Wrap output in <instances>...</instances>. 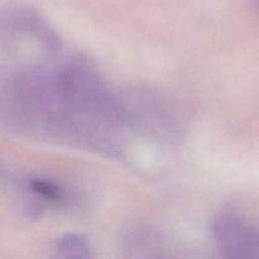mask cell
Wrapping results in <instances>:
<instances>
[{
    "instance_id": "1",
    "label": "cell",
    "mask_w": 259,
    "mask_h": 259,
    "mask_svg": "<svg viewBox=\"0 0 259 259\" xmlns=\"http://www.w3.org/2000/svg\"><path fill=\"white\" fill-rule=\"evenodd\" d=\"M212 238L223 259H259V227L238 212H220L212 222Z\"/></svg>"
},
{
    "instance_id": "3",
    "label": "cell",
    "mask_w": 259,
    "mask_h": 259,
    "mask_svg": "<svg viewBox=\"0 0 259 259\" xmlns=\"http://www.w3.org/2000/svg\"><path fill=\"white\" fill-rule=\"evenodd\" d=\"M56 259H94V253L89 240L78 233H67L55 243Z\"/></svg>"
},
{
    "instance_id": "2",
    "label": "cell",
    "mask_w": 259,
    "mask_h": 259,
    "mask_svg": "<svg viewBox=\"0 0 259 259\" xmlns=\"http://www.w3.org/2000/svg\"><path fill=\"white\" fill-rule=\"evenodd\" d=\"M20 207L29 218H39L47 209L67 202V192L58 182L45 177H28L18 185Z\"/></svg>"
}]
</instances>
